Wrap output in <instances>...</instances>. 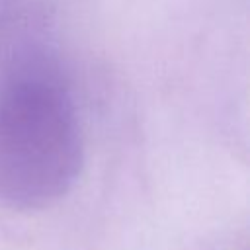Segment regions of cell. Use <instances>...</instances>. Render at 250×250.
<instances>
[{
    "label": "cell",
    "mask_w": 250,
    "mask_h": 250,
    "mask_svg": "<svg viewBox=\"0 0 250 250\" xmlns=\"http://www.w3.org/2000/svg\"><path fill=\"white\" fill-rule=\"evenodd\" d=\"M82 166L70 94L45 68H23L0 86V201L43 209L61 199Z\"/></svg>",
    "instance_id": "1"
}]
</instances>
